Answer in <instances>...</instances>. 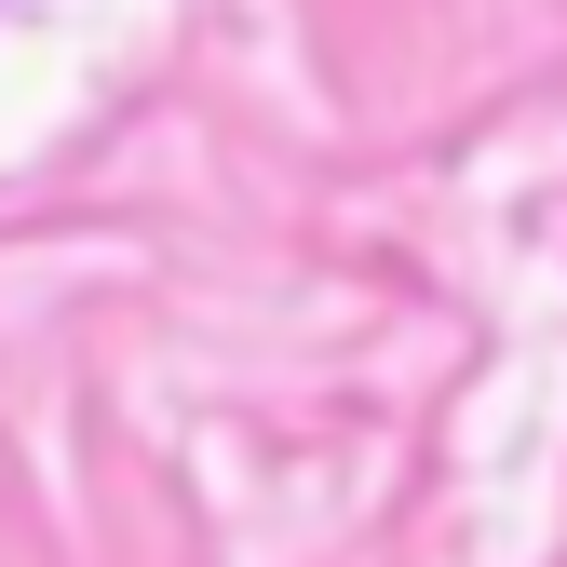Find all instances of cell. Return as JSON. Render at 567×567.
Wrapping results in <instances>:
<instances>
[]
</instances>
